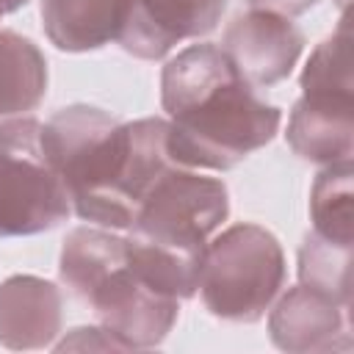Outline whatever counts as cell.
Instances as JSON below:
<instances>
[{
    "instance_id": "6da1fadb",
    "label": "cell",
    "mask_w": 354,
    "mask_h": 354,
    "mask_svg": "<svg viewBox=\"0 0 354 354\" xmlns=\"http://www.w3.org/2000/svg\"><path fill=\"white\" fill-rule=\"evenodd\" d=\"M41 149L83 218L124 227L169 171L166 124H116L100 111L72 108L41 127Z\"/></svg>"
},
{
    "instance_id": "7a4b0ae2",
    "label": "cell",
    "mask_w": 354,
    "mask_h": 354,
    "mask_svg": "<svg viewBox=\"0 0 354 354\" xmlns=\"http://www.w3.org/2000/svg\"><path fill=\"white\" fill-rule=\"evenodd\" d=\"M163 105L171 116L166 152L191 166L224 169L266 144L279 113L260 102L227 50H185L163 72Z\"/></svg>"
},
{
    "instance_id": "3957f363",
    "label": "cell",
    "mask_w": 354,
    "mask_h": 354,
    "mask_svg": "<svg viewBox=\"0 0 354 354\" xmlns=\"http://www.w3.org/2000/svg\"><path fill=\"white\" fill-rule=\"evenodd\" d=\"M61 274L127 348L158 343L174 321L177 301L152 290L133 271L124 241L75 232L64 249Z\"/></svg>"
},
{
    "instance_id": "277c9868",
    "label": "cell",
    "mask_w": 354,
    "mask_h": 354,
    "mask_svg": "<svg viewBox=\"0 0 354 354\" xmlns=\"http://www.w3.org/2000/svg\"><path fill=\"white\" fill-rule=\"evenodd\" d=\"M66 210L69 194L41 149V127L6 124L0 130V235L53 227Z\"/></svg>"
},
{
    "instance_id": "5b68a950",
    "label": "cell",
    "mask_w": 354,
    "mask_h": 354,
    "mask_svg": "<svg viewBox=\"0 0 354 354\" xmlns=\"http://www.w3.org/2000/svg\"><path fill=\"white\" fill-rule=\"evenodd\" d=\"M282 277L277 243L257 227H235L205 249L199 285L205 304L224 318L249 321L263 313Z\"/></svg>"
},
{
    "instance_id": "8992f818",
    "label": "cell",
    "mask_w": 354,
    "mask_h": 354,
    "mask_svg": "<svg viewBox=\"0 0 354 354\" xmlns=\"http://www.w3.org/2000/svg\"><path fill=\"white\" fill-rule=\"evenodd\" d=\"M224 0H119V41L144 58L163 55L171 44L210 30Z\"/></svg>"
},
{
    "instance_id": "52a82bcc",
    "label": "cell",
    "mask_w": 354,
    "mask_h": 354,
    "mask_svg": "<svg viewBox=\"0 0 354 354\" xmlns=\"http://www.w3.org/2000/svg\"><path fill=\"white\" fill-rule=\"evenodd\" d=\"M299 44V33L290 28V22L274 11L238 17L227 30V55L246 80L260 83L279 80L290 69Z\"/></svg>"
},
{
    "instance_id": "ba28073f",
    "label": "cell",
    "mask_w": 354,
    "mask_h": 354,
    "mask_svg": "<svg viewBox=\"0 0 354 354\" xmlns=\"http://www.w3.org/2000/svg\"><path fill=\"white\" fill-rule=\"evenodd\" d=\"M58 296L53 285L14 279L0 290V337L8 346H39L55 335Z\"/></svg>"
},
{
    "instance_id": "9c48e42d",
    "label": "cell",
    "mask_w": 354,
    "mask_h": 354,
    "mask_svg": "<svg viewBox=\"0 0 354 354\" xmlns=\"http://www.w3.org/2000/svg\"><path fill=\"white\" fill-rule=\"evenodd\" d=\"M44 22L64 50H86L116 36L119 0H44Z\"/></svg>"
},
{
    "instance_id": "30bf717a",
    "label": "cell",
    "mask_w": 354,
    "mask_h": 354,
    "mask_svg": "<svg viewBox=\"0 0 354 354\" xmlns=\"http://www.w3.org/2000/svg\"><path fill=\"white\" fill-rule=\"evenodd\" d=\"M44 61L28 39L0 33V113H17L39 102Z\"/></svg>"
},
{
    "instance_id": "8fae6325",
    "label": "cell",
    "mask_w": 354,
    "mask_h": 354,
    "mask_svg": "<svg viewBox=\"0 0 354 354\" xmlns=\"http://www.w3.org/2000/svg\"><path fill=\"white\" fill-rule=\"evenodd\" d=\"M329 310L332 304L318 293H307V290L290 293L274 315V340L285 348L321 346V337H326L335 326V315Z\"/></svg>"
},
{
    "instance_id": "7c38bea8",
    "label": "cell",
    "mask_w": 354,
    "mask_h": 354,
    "mask_svg": "<svg viewBox=\"0 0 354 354\" xmlns=\"http://www.w3.org/2000/svg\"><path fill=\"white\" fill-rule=\"evenodd\" d=\"M252 6H257V8H268V11H288V14H293V11H301V8H307L310 3H315V0H249Z\"/></svg>"
},
{
    "instance_id": "4fadbf2b",
    "label": "cell",
    "mask_w": 354,
    "mask_h": 354,
    "mask_svg": "<svg viewBox=\"0 0 354 354\" xmlns=\"http://www.w3.org/2000/svg\"><path fill=\"white\" fill-rule=\"evenodd\" d=\"M19 3H25V0H0V14H6V11H14Z\"/></svg>"
}]
</instances>
